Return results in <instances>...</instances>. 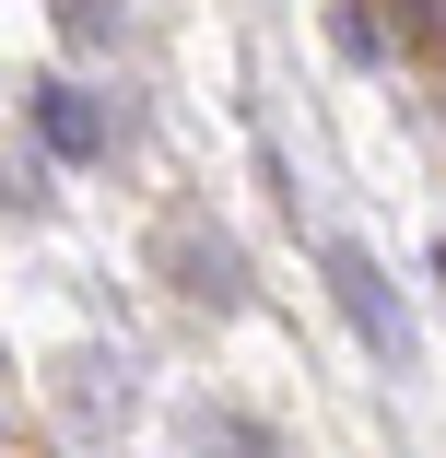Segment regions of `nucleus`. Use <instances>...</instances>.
<instances>
[{
	"instance_id": "1",
	"label": "nucleus",
	"mask_w": 446,
	"mask_h": 458,
	"mask_svg": "<svg viewBox=\"0 0 446 458\" xmlns=\"http://www.w3.org/2000/svg\"><path fill=\"white\" fill-rule=\"evenodd\" d=\"M317 259H329V294L352 306V329H365V352H376V364H400V352H411V329H400V306H388V283H376V259L352 247V235H329Z\"/></svg>"
},
{
	"instance_id": "2",
	"label": "nucleus",
	"mask_w": 446,
	"mask_h": 458,
	"mask_svg": "<svg viewBox=\"0 0 446 458\" xmlns=\"http://www.w3.org/2000/svg\"><path fill=\"white\" fill-rule=\"evenodd\" d=\"M36 130H47V141H59L71 165H82V153H95V141H106V130H95V106H82V95H71V82H47V95H36Z\"/></svg>"
}]
</instances>
